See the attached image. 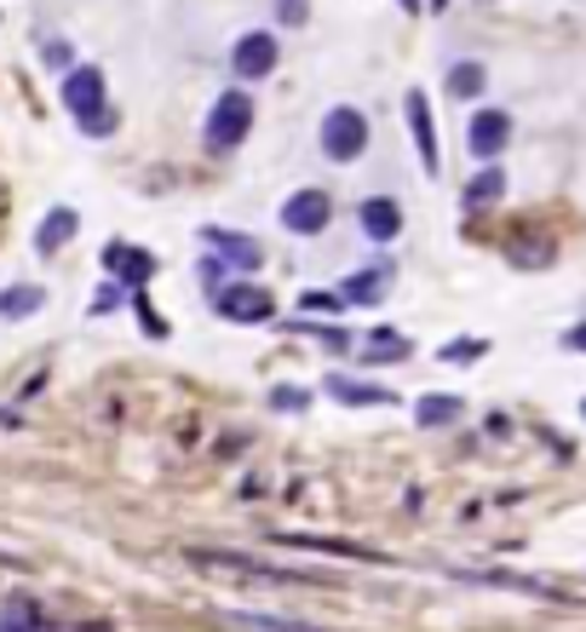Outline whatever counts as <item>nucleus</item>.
Masks as SVG:
<instances>
[{
	"mask_svg": "<svg viewBox=\"0 0 586 632\" xmlns=\"http://www.w3.org/2000/svg\"><path fill=\"white\" fill-rule=\"evenodd\" d=\"M64 104H69V115L81 121L92 138H110L115 115H110V104H104V69H92V64L69 69V75H64Z\"/></svg>",
	"mask_w": 586,
	"mask_h": 632,
	"instance_id": "obj_1",
	"label": "nucleus"
},
{
	"mask_svg": "<svg viewBox=\"0 0 586 632\" xmlns=\"http://www.w3.org/2000/svg\"><path fill=\"white\" fill-rule=\"evenodd\" d=\"M322 149H328V162H356L368 149V115L351 110V104L328 110L322 115Z\"/></svg>",
	"mask_w": 586,
	"mask_h": 632,
	"instance_id": "obj_2",
	"label": "nucleus"
},
{
	"mask_svg": "<svg viewBox=\"0 0 586 632\" xmlns=\"http://www.w3.org/2000/svg\"><path fill=\"white\" fill-rule=\"evenodd\" d=\"M247 126H253V104H247V92H224L219 104H213V115H208V144L213 149H236L242 138H247Z\"/></svg>",
	"mask_w": 586,
	"mask_h": 632,
	"instance_id": "obj_3",
	"label": "nucleus"
},
{
	"mask_svg": "<svg viewBox=\"0 0 586 632\" xmlns=\"http://www.w3.org/2000/svg\"><path fill=\"white\" fill-rule=\"evenodd\" d=\"M213 306H219V317H231V322H270L276 317L270 288H253V282H224L213 293Z\"/></svg>",
	"mask_w": 586,
	"mask_h": 632,
	"instance_id": "obj_4",
	"label": "nucleus"
},
{
	"mask_svg": "<svg viewBox=\"0 0 586 632\" xmlns=\"http://www.w3.org/2000/svg\"><path fill=\"white\" fill-rule=\"evenodd\" d=\"M276 58H283V46H276V35H265V30H247L236 41V53H231L242 81H265V75L276 69Z\"/></svg>",
	"mask_w": 586,
	"mask_h": 632,
	"instance_id": "obj_5",
	"label": "nucleus"
},
{
	"mask_svg": "<svg viewBox=\"0 0 586 632\" xmlns=\"http://www.w3.org/2000/svg\"><path fill=\"white\" fill-rule=\"evenodd\" d=\"M328 213H334V208H328L322 190H294V196L283 201V224H288L294 236H317L322 224H328Z\"/></svg>",
	"mask_w": 586,
	"mask_h": 632,
	"instance_id": "obj_6",
	"label": "nucleus"
},
{
	"mask_svg": "<svg viewBox=\"0 0 586 632\" xmlns=\"http://www.w3.org/2000/svg\"><path fill=\"white\" fill-rule=\"evenodd\" d=\"M201 569H236V575H265V580H311L305 569H283L270 558H236V552H190Z\"/></svg>",
	"mask_w": 586,
	"mask_h": 632,
	"instance_id": "obj_7",
	"label": "nucleus"
},
{
	"mask_svg": "<svg viewBox=\"0 0 586 632\" xmlns=\"http://www.w3.org/2000/svg\"><path fill=\"white\" fill-rule=\"evenodd\" d=\"M0 632H64V627L41 610V598L12 592L7 603H0Z\"/></svg>",
	"mask_w": 586,
	"mask_h": 632,
	"instance_id": "obj_8",
	"label": "nucleus"
},
{
	"mask_svg": "<svg viewBox=\"0 0 586 632\" xmlns=\"http://www.w3.org/2000/svg\"><path fill=\"white\" fill-rule=\"evenodd\" d=\"M506 138H512V121H506L500 110H483L472 126H466V144H472V156H500Z\"/></svg>",
	"mask_w": 586,
	"mask_h": 632,
	"instance_id": "obj_9",
	"label": "nucleus"
},
{
	"mask_svg": "<svg viewBox=\"0 0 586 632\" xmlns=\"http://www.w3.org/2000/svg\"><path fill=\"white\" fill-rule=\"evenodd\" d=\"M356 224H363L374 242H391V236L402 231V208H397L391 196H368L363 208H356Z\"/></svg>",
	"mask_w": 586,
	"mask_h": 632,
	"instance_id": "obj_10",
	"label": "nucleus"
},
{
	"mask_svg": "<svg viewBox=\"0 0 586 632\" xmlns=\"http://www.w3.org/2000/svg\"><path fill=\"white\" fill-rule=\"evenodd\" d=\"M328 397L351 402V409H391V391L386 386H368V379H345V374H328Z\"/></svg>",
	"mask_w": 586,
	"mask_h": 632,
	"instance_id": "obj_11",
	"label": "nucleus"
},
{
	"mask_svg": "<svg viewBox=\"0 0 586 632\" xmlns=\"http://www.w3.org/2000/svg\"><path fill=\"white\" fill-rule=\"evenodd\" d=\"M356 351H363V363H409V334H391V328H374V334L356 340Z\"/></svg>",
	"mask_w": 586,
	"mask_h": 632,
	"instance_id": "obj_12",
	"label": "nucleus"
},
{
	"mask_svg": "<svg viewBox=\"0 0 586 632\" xmlns=\"http://www.w3.org/2000/svg\"><path fill=\"white\" fill-rule=\"evenodd\" d=\"M201 242H208L213 253H224V265H236V270H259V242L231 236V231H201Z\"/></svg>",
	"mask_w": 586,
	"mask_h": 632,
	"instance_id": "obj_13",
	"label": "nucleus"
},
{
	"mask_svg": "<svg viewBox=\"0 0 586 632\" xmlns=\"http://www.w3.org/2000/svg\"><path fill=\"white\" fill-rule=\"evenodd\" d=\"M104 265H115V276H121V282H139V288L150 282V276H156V259H150L144 247H121V242L104 253Z\"/></svg>",
	"mask_w": 586,
	"mask_h": 632,
	"instance_id": "obj_14",
	"label": "nucleus"
},
{
	"mask_svg": "<svg viewBox=\"0 0 586 632\" xmlns=\"http://www.w3.org/2000/svg\"><path fill=\"white\" fill-rule=\"evenodd\" d=\"M409 126H414V144H420V162H425V173H438V133H431V110H425V98L420 92H409Z\"/></svg>",
	"mask_w": 586,
	"mask_h": 632,
	"instance_id": "obj_15",
	"label": "nucleus"
},
{
	"mask_svg": "<svg viewBox=\"0 0 586 632\" xmlns=\"http://www.w3.org/2000/svg\"><path fill=\"white\" fill-rule=\"evenodd\" d=\"M386 288H391V265H368L363 276H351L340 299H351V306H374V299H386Z\"/></svg>",
	"mask_w": 586,
	"mask_h": 632,
	"instance_id": "obj_16",
	"label": "nucleus"
},
{
	"mask_svg": "<svg viewBox=\"0 0 586 632\" xmlns=\"http://www.w3.org/2000/svg\"><path fill=\"white\" fill-rule=\"evenodd\" d=\"M75 224H81V219H75V208H53V213L41 219V231H35V253H58L75 236Z\"/></svg>",
	"mask_w": 586,
	"mask_h": 632,
	"instance_id": "obj_17",
	"label": "nucleus"
},
{
	"mask_svg": "<svg viewBox=\"0 0 586 632\" xmlns=\"http://www.w3.org/2000/svg\"><path fill=\"white\" fill-rule=\"evenodd\" d=\"M461 409H466L461 397H443V391H431V397H420L414 420H420V425H454V420H461Z\"/></svg>",
	"mask_w": 586,
	"mask_h": 632,
	"instance_id": "obj_18",
	"label": "nucleus"
},
{
	"mask_svg": "<svg viewBox=\"0 0 586 632\" xmlns=\"http://www.w3.org/2000/svg\"><path fill=\"white\" fill-rule=\"evenodd\" d=\"M500 190H506V173L500 167H483L477 179L466 185V208H489V201H500Z\"/></svg>",
	"mask_w": 586,
	"mask_h": 632,
	"instance_id": "obj_19",
	"label": "nucleus"
},
{
	"mask_svg": "<svg viewBox=\"0 0 586 632\" xmlns=\"http://www.w3.org/2000/svg\"><path fill=\"white\" fill-rule=\"evenodd\" d=\"M46 306L41 288H0V317H35Z\"/></svg>",
	"mask_w": 586,
	"mask_h": 632,
	"instance_id": "obj_20",
	"label": "nucleus"
},
{
	"mask_svg": "<svg viewBox=\"0 0 586 632\" xmlns=\"http://www.w3.org/2000/svg\"><path fill=\"white\" fill-rule=\"evenodd\" d=\"M483 81H489V75H483V64H454V69H449V92H454V98H477Z\"/></svg>",
	"mask_w": 586,
	"mask_h": 632,
	"instance_id": "obj_21",
	"label": "nucleus"
},
{
	"mask_svg": "<svg viewBox=\"0 0 586 632\" xmlns=\"http://www.w3.org/2000/svg\"><path fill=\"white\" fill-rule=\"evenodd\" d=\"M512 259H518V265H546V259H552V242H518Z\"/></svg>",
	"mask_w": 586,
	"mask_h": 632,
	"instance_id": "obj_22",
	"label": "nucleus"
},
{
	"mask_svg": "<svg viewBox=\"0 0 586 632\" xmlns=\"http://www.w3.org/2000/svg\"><path fill=\"white\" fill-rule=\"evenodd\" d=\"M247 627H265V632H317V627H305V621H283V616H242Z\"/></svg>",
	"mask_w": 586,
	"mask_h": 632,
	"instance_id": "obj_23",
	"label": "nucleus"
},
{
	"mask_svg": "<svg viewBox=\"0 0 586 632\" xmlns=\"http://www.w3.org/2000/svg\"><path fill=\"white\" fill-rule=\"evenodd\" d=\"M483 340H454V345H443V363H466V357H483Z\"/></svg>",
	"mask_w": 586,
	"mask_h": 632,
	"instance_id": "obj_24",
	"label": "nucleus"
},
{
	"mask_svg": "<svg viewBox=\"0 0 586 632\" xmlns=\"http://www.w3.org/2000/svg\"><path fill=\"white\" fill-rule=\"evenodd\" d=\"M270 402H276V409H305L311 397H305L299 386H276V391H270Z\"/></svg>",
	"mask_w": 586,
	"mask_h": 632,
	"instance_id": "obj_25",
	"label": "nucleus"
},
{
	"mask_svg": "<svg viewBox=\"0 0 586 632\" xmlns=\"http://www.w3.org/2000/svg\"><path fill=\"white\" fill-rule=\"evenodd\" d=\"M340 299H328V293H305V311H334Z\"/></svg>",
	"mask_w": 586,
	"mask_h": 632,
	"instance_id": "obj_26",
	"label": "nucleus"
},
{
	"mask_svg": "<svg viewBox=\"0 0 586 632\" xmlns=\"http://www.w3.org/2000/svg\"><path fill=\"white\" fill-rule=\"evenodd\" d=\"M283 18H288V23H299V18H305V0H283Z\"/></svg>",
	"mask_w": 586,
	"mask_h": 632,
	"instance_id": "obj_27",
	"label": "nucleus"
},
{
	"mask_svg": "<svg viewBox=\"0 0 586 632\" xmlns=\"http://www.w3.org/2000/svg\"><path fill=\"white\" fill-rule=\"evenodd\" d=\"M564 340H570L575 351H586V322H581V328H570V334H564Z\"/></svg>",
	"mask_w": 586,
	"mask_h": 632,
	"instance_id": "obj_28",
	"label": "nucleus"
},
{
	"mask_svg": "<svg viewBox=\"0 0 586 632\" xmlns=\"http://www.w3.org/2000/svg\"><path fill=\"white\" fill-rule=\"evenodd\" d=\"M402 7H420V0H402Z\"/></svg>",
	"mask_w": 586,
	"mask_h": 632,
	"instance_id": "obj_29",
	"label": "nucleus"
},
{
	"mask_svg": "<svg viewBox=\"0 0 586 632\" xmlns=\"http://www.w3.org/2000/svg\"><path fill=\"white\" fill-rule=\"evenodd\" d=\"M581 414H586V402H581Z\"/></svg>",
	"mask_w": 586,
	"mask_h": 632,
	"instance_id": "obj_30",
	"label": "nucleus"
}]
</instances>
